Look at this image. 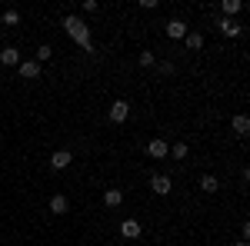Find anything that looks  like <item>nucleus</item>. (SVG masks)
Returning a JSON list of instances; mask_svg holds the SVG:
<instances>
[{
  "instance_id": "1",
  "label": "nucleus",
  "mask_w": 250,
  "mask_h": 246,
  "mask_svg": "<svg viewBox=\"0 0 250 246\" xmlns=\"http://www.w3.org/2000/svg\"><path fill=\"white\" fill-rule=\"evenodd\" d=\"M63 30H67V37L74 40V43H80L87 54H94V43H90V30H87V23L80 17H63Z\"/></svg>"
},
{
  "instance_id": "2",
  "label": "nucleus",
  "mask_w": 250,
  "mask_h": 246,
  "mask_svg": "<svg viewBox=\"0 0 250 246\" xmlns=\"http://www.w3.org/2000/svg\"><path fill=\"white\" fill-rule=\"evenodd\" d=\"M130 116V103L127 100H117V103H110V123H124Z\"/></svg>"
},
{
  "instance_id": "3",
  "label": "nucleus",
  "mask_w": 250,
  "mask_h": 246,
  "mask_svg": "<svg viewBox=\"0 0 250 246\" xmlns=\"http://www.w3.org/2000/svg\"><path fill=\"white\" fill-rule=\"evenodd\" d=\"M17 70H20L23 80H37V76H40V63H37V60H20Z\"/></svg>"
},
{
  "instance_id": "4",
  "label": "nucleus",
  "mask_w": 250,
  "mask_h": 246,
  "mask_svg": "<svg viewBox=\"0 0 250 246\" xmlns=\"http://www.w3.org/2000/svg\"><path fill=\"white\" fill-rule=\"evenodd\" d=\"M150 189H154L157 196H167V193H170V176H164V173L150 176Z\"/></svg>"
},
{
  "instance_id": "5",
  "label": "nucleus",
  "mask_w": 250,
  "mask_h": 246,
  "mask_svg": "<svg viewBox=\"0 0 250 246\" xmlns=\"http://www.w3.org/2000/svg\"><path fill=\"white\" fill-rule=\"evenodd\" d=\"M167 153H170L167 140H150V143H147V156H154V160H164Z\"/></svg>"
},
{
  "instance_id": "6",
  "label": "nucleus",
  "mask_w": 250,
  "mask_h": 246,
  "mask_svg": "<svg viewBox=\"0 0 250 246\" xmlns=\"http://www.w3.org/2000/svg\"><path fill=\"white\" fill-rule=\"evenodd\" d=\"M217 27H220V34H224V37H240V34H244V27H240V23H233V20H227V17L217 20Z\"/></svg>"
},
{
  "instance_id": "7",
  "label": "nucleus",
  "mask_w": 250,
  "mask_h": 246,
  "mask_svg": "<svg viewBox=\"0 0 250 246\" xmlns=\"http://www.w3.org/2000/svg\"><path fill=\"white\" fill-rule=\"evenodd\" d=\"M50 213H54V216H63V213H70V200H67L63 193H57V196L50 200Z\"/></svg>"
},
{
  "instance_id": "8",
  "label": "nucleus",
  "mask_w": 250,
  "mask_h": 246,
  "mask_svg": "<svg viewBox=\"0 0 250 246\" xmlns=\"http://www.w3.org/2000/svg\"><path fill=\"white\" fill-rule=\"evenodd\" d=\"M167 37L170 40H184L187 37V23H184V20H170V23H167Z\"/></svg>"
},
{
  "instance_id": "9",
  "label": "nucleus",
  "mask_w": 250,
  "mask_h": 246,
  "mask_svg": "<svg viewBox=\"0 0 250 246\" xmlns=\"http://www.w3.org/2000/svg\"><path fill=\"white\" fill-rule=\"evenodd\" d=\"M70 160H74L70 150H57L54 156H50V167H54V170H67V167H70Z\"/></svg>"
},
{
  "instance_id": "10",
  "label": "nucleus",
  "mask_w": 250,
  "mask_h": 246,
  "mask_svg": "<svg viewBox=\"0 0 250 246\" xmlns=\"http://www.w3.org/2000/svg\"><path fill=\"white\" fill-rule=\"evenodd\" d=\"M230 127H233V133H237V136H247V133H250V116L237 114V116L230 120Z\"/></svg>"
},
{
  "instance_id": "11",
  "label": "nucleus",
  "mask_w": 250,
  "mask_h": 246,
  "mask_svg": "<svg viewBox=\"0 0 250 246\" xmlns=\"http://www.w3.org/2000/svg\"><path fill=\"white\" fill-rule=\"evenodd\" d=\"M0 63H3V67H17L20 63L17 47H3V50H0Z\"/></svg>"
},
{
  "instance_id": "12",
  "label": "nucleus",
  "mask_w": 250,
  "mask_h": 246,
  "mask_svg": "<svg viewBox=\"0 0 250 246\" xmlns=\"http://www.w3.org/2000/svg\"><path fill=\"white\" fill-rule=\"evenodd\" d=\"M120 236L137 240V236H140V223H137V220H124V223H120Z\"/></svg>"
},
{
  "instance_id": "13",
  "label": "nucleus",
  "mask_w": 250,
  "mask_h": 246,
  "mask_svg": "<svg viewBox=\"0 0 250 246\" xmlns=\"http://www.w3.org/2000/svg\"><path fill=\"white\" fill-rule=\"evenodd\" d=\"M240 10H244V3H240V0H224V3H220V14H224L227 20H230L233 14H240Z\"/></svg>"
},
{
  "instance_id": "14",
  "label": "nucleus",
  "mask_w": 250,
  "mask_h": 246,
  "mask_svg": "<svg viewBox=\"0 0 250 246\" xmlns=\"http://www.w3.org/2000/svg\"><path fill=\"white\" fill-rule=\"evenodd\" d=\"M104 203H107L110 209L120 207V203H124V193H120V189H107V193H104Z\"/></svg>"
},
{
  "instance_id": "15",
  "label": "nucleus",
  "mask_w": 250,
  "mask_h": 246,
  "mask_svg": "<svg viewBox=\"0 0 250 246\" xmlns=\"http://www.w3.org/2000/svg\"><path fill=\"white\" fill-rule=\"evenodd\" d=\"M187 47H190V50H200V47H204V34H197V30H187Z\"/></svg>"
},
{
  "instance_id": "16",
  "label": "nucleus",
  "mask_w": 250,
  "mask_h": 246,
  "mask_svg": "<svg viewBox=\"0 0 250 246\" xmlns=\"http://www.w3.org/2000/svg\"><path fill=\"white\" fill-rule=\"evenodd\" d=\"M217 187H220L217 176H200V189H204V193H217Z\"/></svg>"
},
{
  "instance_id": "17",
  "label": "nucleus",
  "mask_w": 250,
  "mask_h": 246,
  "mask_svg": "<svg viewBox=\"0 0 250 246\" xmlns=\"http://www.w3.org/2000/svg\"><path fill=\"white\" fill-rule=\"evenodd\" d=\"M187 153H190V150H187V143H173V147H170V156H173V160H184Z\"/></svg>"
},
{
  "instance_id": "18",
  "label": "nucleus",
  "mask_w": 250,
  "mask_h": 246,
  "mask_svg": "<svg viewBox=\"0 0 250 246\" xmlns=\"http://www.w3.org/2000/svg\"><path fill=\"white\" fill-rule=\"evenodd\" d=\"M17 23H20L17 10H7V14H3V27H17Z\"/></svg>"
},
{
  "instance_id": "19",
  "label": "nucleus",
  "mask_w": 250,
  "mask_h": 246,
  "mask_svg": "<svg viewBox=\"0 0 250 246\" xmlns=\"http://www.w3.org/2000/svg\"><path fill=\"white\" fill-rule=\"evenodd\" d=\"M50 57H54V50H50V47L43 43V47H40V50H37V63H40V60H50Z\"/></svg>"
},
{
  "instance_id": "20",
  "label": "nucleus",
  "mask_w": 250,
  "mask_h": 246,
  "mask_svg": "<svg viewBox=\"0 0 250 246\" xmlns=\"http://www.w3.org/2000/svg\"><path fill=\"white\" fill-rule=\"evenodd\" d=\"M140 67H154V54H150V50L140 54Z\"/></svg>"
},
{
  "instance_id": "21",
  "label": "nucleus",
  "mask_w": 250,
  "mask_h": 246,
  "mask_svg": "<svg viewBox=\"0 0 250 246\" xmlns=\"http://www.w3.org/2000/svg\"><path fill=\"white\" fill-rule=\"evenodd\" d=\"M237 246H247V243H244V240H240V243H237Z\"/></svg>"
}]
</instances>
